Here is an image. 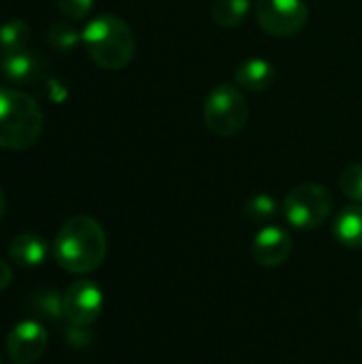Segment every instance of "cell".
Wrapping results in <instances>:
<instances>
[{
  "instance_id": "obj_17",
  "label": "cell",
  "mask_w": 362,
  "mask_h": 364,
  "mask_svg": "<svg viewBox=\"0 0 362 364\" xmlns=\"http://www.w3.org/2000/svg\"><path fill=\"white\" fill-rule=\"evenodd\" d=\"M245 218L252 222H269L277 213V200L271 194H256L245 203Z\"/></svg>"
},
{
  "instance_id": "obj_6",
  "label": "cell",
  "mask_w": 362,
  "mask_h": 364,
  "mask_svg": "<svg viewBox=\"0 0 362 364\" xmlns=\"http://www.w3.org/2000/svg\"><path fill=\"white\" fill-rule=\"evenodd\" d=\"M254 11L258 26L271 36H294L309 19L303 0H256Z\"/></svg>"
},
{
  "instance_id": "obj_11",
  "label": "cell",
  "mask_w": 362,
  "mask_h": 364,
  "mask_svg": "<svg viewBox=\"0 0 362 364\" xmlns=\"http://www.w3.org/2000/svg\"><path fill=\"white\" fill-rule=\"evenodd\" d=\"M9 256L21 269H36L47 258V241L34 232H21L11 241Z\"/></svg>"
},
{
  "instance_id": "obj_2",
  "label": "cell",
  "mask_w": 362,
  "mask_h": 364,
  "mask_svg": "<svg viewBox=\"0 0 362 364\" xmlns=\"http://www.w3.org/2000/svg\"><path fill=\"white\" fill-rule=\"evenodd\" d=\"M45 126L38 102L15 87H0V147L21 151L32 147Z\"/></svg>"
},
{
  "instance_id": "obj_4",
  "label": "cell",
  "mask_w": 362,
  "mask_h": 364,
  "mask_svg": "<svg viewBox=\"0 0 362 364\" xmlns=\"http://www.w3.org/2000/svg\"><path fill=\"white\" fill-rule=\"evenodd\" d=\"M203 117L205 126L218 136L239 134L250 117V107L245 96L241 94V87L233 83L215 85L205 98Z\"/></svg>"
},
{
  "instance_id": "obj_1",
  "label": "cell",
  "mask_w": 362,
  "mask_h": 364,
  "mask_svg": "<svg viewBox=\"0 0 362 364\" xmlns=\"http://www.w3.org/2000/svg\"><path fill=\"white\" fill-rule=\"evenodd\" d=\"M107 256V235L90 215H75L60 228L53 241L55 262L75 275L96 271Z\"/></svg>"
},
{
  "instance_id": "obj_15",
  "label": "cell",
  "mask_w": 362,
  "mask_h": 364,
  "mask_svg": "<svg viewBox=\"0 0 362 364\" xmlns=\"http://www.w3.org/2000/svg\"><path fill=\"white\" fill-rule=\"evenodd\" d=\"M30 43V26L23 19H11L0 28V51L13 53L28 49Z\"/></svg>"
},
{
  "instance_id": "obj_5",
  "label": "cell",
  "mask_w": 362,
  "mask_h": 364,
  "mask_svg": "<svg viewBox=\"0 0 362 364\" xmlns=\"http://www.w3.org/2000/svg\"><path fill=\"white\" fill-rule=\"evenodd\" d=\"M333 211V194L320 183L297 186L284 200V215L297 230H316Z\"/></svg>"
},
{
  "instance_id": "obj_22",
  "label": "cell",
  "mask_w": 362,
  "mask_h": 364,
  "mask_svg": "<svg viewBox=\"0 0 362 364\" xmlns=\"http://www.w3.org/2000/svg\"><path fill=\"white\" fill-rule=\"evenodd\" d=\"M4 207H6V203H4V194H2V190H0V220H2V215H4Z\"/></svg>"
},
{
  "instance_id": "obj_18",
  "label": "cell",
  "mask_w": 362,
  "mask_h": 364,
  "mask_svg": "<svg viewBox=\"0 0 362 364\" xmlns=\"http://www.w3.org/2000/svg\"><path fill=\"white\" fill-rule=\"evenodd\" d=\"M30 309L36 314V316H43V318H49V320H58L60 316H64V309H62V296L53 290H45V292H38L32 303H30Z\"/></svg>"
},
{
  "instance_id": "obj_9",
  "label": "cell",
  "mask_w": 362,
  "mask_h": 364,
  "mask_svg": "<svg viewBox=\"0 0 362 364\" xmlns=\"http://www.w3.org/2000/svg\"><path fill=\"white\" fill-rule=\"evenodd\" d=\"M252 254L256 262L267 269L280 267L292 254V237L280 226H265L252 241Z\"/></svg>"
},
{
  "instance_id": "obj_12",
  "label": "cell",
  "mask_w": 362,
  "mask_h": 364,
  "mask_svg": "<svg viewBox=\"0 0 362 364\" xmlns=\"http://www.w3.org/2000/svg\"><path fill=\"white\" fill-rule=\"evenodd\" d=\"M335 239L350 250L362 247V205H350L339 211L333 224Z\"/></svg>"
},
{
  "instance_id": "obj_10",
  "label": "cell",
  "mask_w": 362,
  "mask_h": 364,
  "mask_svg": "<svg viewBox=\"0 0 362 364\" xmlns=\"http://www.w3.org/2000/svg\"><path fill=\"white\" fill-rule=\"evenodd\" d=\"M275 81V68L265 58H250L235 70V85L250 92H265Z\"/></svg>"
},
{
  "instance_id": "obj_16",
  "label": "cell",
  "mask_w": 362,
  "mask_h": 364,
  "mask_svg": "<svg viewBox=\"0 0 362 364\" xmlns=\"http://www.w3.org/2000/svg\"><path fill=\"white\" fill-rule=\"evenodd\" d=\"M47 41L53 49L58 51H68L73 49L79 41H81V34L79 30H75L68 21H55L49 26L47 30Z\"/></svg>"
},
{
  "instance_id": "obj_3",
  "label": "cell",
  "mask_w": 362,
  "mask_h": 364,
  "mask_svg": "<svg viewBox=\"0 0 362 364\" xmlns=\"http://www.w3.org/2000/svg\"><path fill=\"white\" fill-rule=\"evenodd\" d=\"M90 58L105 70H122L134 55V34L117 15H98L81 32Z\"/></svg>"
},
{
  "instance_id": "obj_23",
  "label": "cell",
  "mask_w": 362,
  "mask_h": 364,
  "mask_svg": "<svg viewBox=\"0 0 362 364\" xmlns=\"http://www.w3.org/2000/svg\"><path fill=\"white\" fill-rule=\"evenodd\" d=\"M361 322H362V309H361Z\"/></svg>"
},
{
  "instance_id": "obj_14",
  "label": "cell",
  "mask_w": 362,
  "mask_h": 364,
  "mask_svg": "<svg viewBox=\"0 0 362 364\" xmlns=\"http://www.w3.org/2000/svg\"><path fill=\"white\" fill-rule=\"evenodd\" d=\"M250 0H213L211 17L222 28H235L250 15Z\"/></svg>"
},
{
  "instance_id": "obj_7",
  "label": "cell",
  "mask_w": 362,
  "mask_h": 364,
  "mask_svg": "<svg viewBox=\"0 0 362 364\" xmlns=\"http://www.w3.org/2000/svg\"><path fill=\"white\" fill-rule=\"evenodd\" d=\"M102 290L92 279H79L68 286L62 296L64 318L73 326H90L102 311Z\"/></svg>"
},
{
  "instance_id": "obj_19",
  "label": "cell",
  "mask_w": 362,
  "mask_h": 364,
  "mask_svg": "<svg viewBox=\"0 0 362 364\" xmlns=\"http://www.w3.org/2000/svg\"><path fill=\"white\" fill-rule=\"evenodd\" d=\"M339 186L348 198L362 203V164H348L341 171Z\"/></svg>"
},
{
  "instance_id": "obj_20",
  "label": "cell",
  "mask_w": 362,
  "mask_h": 364,
  "mask_svg": "<svg viewBox=\"0 0 362 364\" xmlns=\"http://www.w3.org/2000/svg\"><path fill=\"white\" fill-rule=\"evenodd\" d=\"M94 0H58V9L68 19H83L92 11Z\"/></svg>"
},
{
  "instance_id": "obj_8",
  "label": "cell",
  "mask_w": 362,
  "mask_h": 364,
  "mask_svg": "<svg viewBox=\"0 0 362 364\" xmlns=\"http://www.w3.org/2000/svg\"><path fill=\"white\" fill-rule=\"evenodd\" d=\"M47 348V331L36 320L19 322L6 337V352L17 364L38 360Z\"/></svg>"
},
{
  "instance_id": "obj_21",
  "label": "cell",
  "mask_w": 362,
  "mask_h": 364,
  "mask_svg": "<svg viewBox=\"0 0 362 364\" xmlns=\"http://www.w3.org/2000/svg\"><path fill=\"white\" fill-rule=\"evenodd\" d=\"M11 279H13V273H11V267L0 258V292L6 290L11 286Z\"/></svg>"
},
{
  "instance_id": "obj_13",
  "label": "cell",
  "mask_w": 362,
  "mask_h": 364,
  "mask_svg": "<svg viewBox=\"0 0 362 364\" xmlns=\"http://www.w3.org/2000/svg\"><path fill=\"white\" fill-rule=\"evenodd\" d=\"M2 73H4L6 79H11L15 83L30 81L38 73V60L28 49L4 53L2 55Z\"/></svg>"
}]
</instances>
